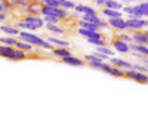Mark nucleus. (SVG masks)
I'll return each instance as SVG.
<instances>
[{
	"label": "nucleus",
	"mask_w": 148,
	"mask_h": 133,
	"mask_svg": "<svg viewBox=\"0 0 148 133\" xmlns=\"http://www.w3.org/2000/svg\"><path fill=\"white\" fill-rule=\"evenodd\" d=\"M10 3H12V6H19V8H25V9L28 6L27 0H10Z\"/></svg>",
	"instance_id": "nucleus-28"
},
{
	"label": "nucleus",
	"mask_w": 148,
	"mask_h": 133,
	"mask_svg": "<svg viewBox=\"0 0 148 133\" xmlns=\"http://www.w3.org/2000/svg\"><path fill=\"white\" fill-rule=\"evenodd\" d=\"M40 2H42V5H45V6H59L58 0H40Z\"/></svg>",
	"instance_id": "nucleus-29"
},
{
	"label": "nucleus",
	"mask_w": 148,
	"mask_h": 133,
	"mask_svg": "<svg viewBox=\"0 0 148 133\" xmlns=\"http://www.w3.org/2000/svg\"><path fill=\"white\" fill-rule=\"evenodd\" d=\"M61 61H62L64 64H67V65H70V67H82V65H84L83 59H80V58H77V56H73V55L62 58Z\"/></svg>",
	"instance_id": "nucleus-11"
},
{
	"label": "nucleus",
	"mask_w": 148,
	"mask_h": 133,
	"mask_svg": "<svg viewBox=\"0 0 148 133\" xmlns=\"http://www.w3.org/2000/svg\"><path fill=\"white\" fill-rule=\"evenodd\" d=\"M113 47H114V50H116V52H119V53H129V52H130L129 43L123 42V40H120V39L114 40V43H113Z\"/></svg>",
	"instance_id": "nucleus-10"
},
{
	"label": "nucleus",
	"mask_w": 148,
	"mask_h": 133,
	"mask_svg": "<svg viewBox=\"0 0 148 133\" xmlns=\"http://www.w3.org/2000/svg\"><path fill=\"white\" fill-rule=\"evenodd\" d=\"M130 40L133 43H139V44H147L148 46V31L136 30L133 34H130Z\"/></svg>",
	"instance_id": "nucleus-8"
},
{
	"label": "nucleus",
	"mask_w": 148,
	"mask_h": 133,
	"mask_svg": "<svg viewBox=\"0 0 148 133\" xmlns=\"http://www.w3.org/2000/svg\"><path fill=\"white\" fill-rule=\"evenodd\" d=\"M45 25L47 27V30L51 31V33H55V34H64V33H65V30L61 28V27H58L56 24H45Z\"/></svg>",
	"instance_id": "nucleus-22"
},
{
	"label": "nucleus",
	"mask_w": 148,
	"mask_h": 133,
	"mask_svg": "<svg viewBox=\"0 0 148 133\" xmlns=\"http://www.w3.org/2000/svg\"><path fill=\"white\" fill-rule=\"evenodd\" d=\"M0 10H2V9H0Z\"/></svg>",
	"instance_id": "nucleus-35"
},
{
	"label": "nucleus",
	"mask_w": 148,
	"mask_h": 133,
	"mask_svg": "<svg viewBox=\"0 0 148 133\" xmlns=\"http://www.w3.org/2000/svg\"><path fill=\"white\" fill-rule=\"evenodd\" d=\"M96 50H98V52H101V53H104V55H107L108 58H110V56H113V50L108 49L107 44H105V46H98V47H96Z\"/></svg>",
	"instance_id": "nucleus-27"
},
{
	"label": "nucleus",
	"mask_w": 148,
	"mask_h": 133,
	"mask_svg": "<svg viewBox=\"0 0 148 133\" xmlns=\"http://www.w3.org/2000/svg\"><path fill=\"white\" fill-rule=\"evenodd\" d=\"M15 47H18V49H21V50H24V52H33L34 50V46L31 44V43H28V42H24V40H16V43H15Z\"/></svg>",
	"instance_id": "nucleus-15"
},
{
	"label": "nucleus",
	"mask_w": 148,
	"mask_h": 133,
	"mask_svg": "<svg viewBox=\"0 0 148 133\" xmlns=\"http://www.w3.org/2000/svg\"><path fill=\"white\" fill-rule=\"evenodd\" d=\"M102 15L107 16V18H119V16H123V12L116 10V9H110V8H105V6H104Z\"/></svg>",
	"instance_id": "nucleus-16"
},
{
	"label": "nucleus",
	"mask_w": 148,
	"mask_h": 133,
	"mask_svg": "<svg viewBox=\"0 0 148 133\" xmlns=\"http://www.w3.org/2000/svg\"><path fill=\"white\" fill-rule=\"evenodd\" d=\"M18 39H19V40H24V42L31 43L34 47H43V49L51 50V52H52V49L55 47V46H53L51 42H49L47 39H43V37H40V35L34 34L33 31H28V30H21L19 34H18Z\"/></svg>",
	"instance_id": "nucleus-1"
},
{
	"label": "nucleus",
	"mask_w": 148,
	"mask_h": 133,
	"mask_svg": "<svg viewBox=\"0 0 148 133\" xmlns=\"http://www.w3.org/2000/svg\"><path fill=\"white\" fill-rule=\"evenodd\" d=\"M108 61H110V64H113V65H116V67H119V68H121V70H132V68H133V64L127 62L126 59H121V58L110 56Z\"/></svg>",
	"instance_id": "nucleus-9"
},
{
	"label": "nucleus",
	"mask_w": 148,
	"mask_h": 133,
	"mask_svg": "<svg viewBox=\"0 0 148 133\" xmlns=\"http://www.w3.org/2000/svg\"><path fill=\"white\" fill-rule=\"evenodd\" d=\"M129 47H130V50H133L135 53H139V55L148 56V46H147V44H139V43L130 42V43H129Z\"/></svg>",
	"instance_id": "nucleus-12"
},
{
	"label": "nucleus",
	"mask_w": 148,
	"mask_h": 133,
	"mask_svg": "<svg viewBox=\"0 0 148 133\" xmlns=\"http://www.w3.org/2000/svg\"><path fill=\"white\" fill-rule=\"evenodd\" d=\"M52 52H53V55L56 58H61V59L71 55V50L68 49V47H65V46H55L52 49Z\"/></svg>",
	"instance_id": "nucleus-14"
},
{
	"label": "nucleus",
	"mask_w": 148,
	"mask_h": 133,
	"mask_svg": "<svg viewBox=\"0 0 148 133\" xmlns=\"http://www.w3.org/2000/svg\"><path fill=\"white\" fill-rule=\"evenodd\" d=\"M119 39L123 40V42H126V43H130V42H132V40H130V34H120Z\"/></svg>",
	"instance_id": "nucleus-30"
},
{
	"label": "nucleus",
	"mask_w": 148,
	"mask_h": 133,
	"mask_svg": "<svg viewBox=\"0 0 148 133\" xmlns=\"http://www.w3.org/2000/svg\"><path fill=\"white\" fill-rule=\"evenodd\" d=\"M93 2H95L96 5H99V6H105V2H107V0H93Z\"/></svg>",
	"instance_id": "nucleus-31"
},
{
	"label": "nucleus",
	"mask_w": 148,
	"mask_h": 133,
	"mask_svg": "<svg viewBox=\"0 0 148 133\" xmlns=\"http://www.w3.org/2000/svg\"><path fill=\"white\" fill-rule=\"evenodd\" d=\"M49 42H51L53 46H65V47H68L70 46V42H67V40H62V39H56V37H49L47 39Z\"/></svg>",
	"instance_id": "nucleus-21"
},
{
	"label": "nucleus",
	"mask_w": 148,
	"mask_h": 133,
	"mask_svg": "<svg viewBox=\"0 0 148 133\" xmlns=\"http://www.w3.org/2000/svg\"><path fill=\"white\" fill-rule=\"evenodd\" d=\"M42 2H33V3H30L28 6H27V10L28 12H31V14L34 15V14H40L42 12Z\"/></svg>",
	"instance_id": "nucleus-19"
},
{
	"label": "nucleus",
	"mask_w": 148,
	"mask_h": 133,
	"mask_svg": "<svg viewBox=\"0 0 148 133\" xmlns=\"http://www.w3.org/2000/svg\"><path fill=\"white\" fill-rule=\"evenodd\" d=\"M16 40H18V39L15 37V35H9V34H6V35H0V43H2V44L15 46Z\"/></svg>",
	"instance_id": "nucleus-17"
},
{
	"label": "nucleus",
	"mask_w": 148,
	"mask_h": 133,
	"mask_svg": "<svg viewBox=\"0 0 148 133\" xmlns=\"http://www.w3.org/2000/svg\"><path fill=\"white\" fill-rule=\"evenodd\" d=\"M18 27H19L21 30H27V25H25V22H24V21H21V22L18 24Z\"/></svg>",
	"instance_id": "nucleus-32"
},
{
	"label": "nucleus",
	"mask_w": 148,
	"mask_h": 133,
	"mask_svg": "<svg viewBox=\"0 0 148 133\" xmlns=\"http://www.w3.org/2000/svg\"><path fill=\"white\" fill-rule=\"evenodd\" d=\"M127 21V30H133V31H136V30H142L145 27H148V19L145 18H135V16H129Z\"/></svg>",
	"instance_id": "nucleus-5"
},
{
	"label": "nucleus",
	"mask_w": 148,
	"mask_h": 133,
	"mask_svg": "<svg viewBox=\"0 0 148 133\" xmlns=\"http://www.w3.org/2000/svg\"><path fill=\"white\" fill-rule=\"evenodd\" d=\"M120 2H123V3H135V2H138V0H120Z\"/></svg>",
	"instance_id": "nucleus-33"
},
{
	"label": "nucleus",
	"mask_w": 148,
	"mask_h": 133,
	"mask_svg": "<svg viewBox=\"0 0 148 133\" xmlns=\"http://www.w3.org/2000/svg\"><path fill=\"white\" fill-rule=\"evenodd\" d=\"M101 70L105 71L107 74L113 76V77H123V76H125V70H121V68H119V67H116V65H113V64H105V62H102Z\"/></svg>",
	"instance_id": "nucleus-7"
},
{
	"label": "nucleus",
	"mask_w": 148,
	"mask_h": 133,
	"mask_svg": "<svg viewBox=\"0 0 148 133\" xmlns=\"http://www.w3.org/2000/svg\"><path fill=\"white\" fill-rule=\"evenodd\" d=\"M88 42L90 43V44H93V46H105L107 44V40L104 39V37H93V39H88Z\"/></svg>",
	"instance_id": "nucleus-23"
},
{
	"label": "nucleus",
	"mask_w": 148,
	"mask_h": 133,
	"mask_svg": "<svg viewBox=\"0 0 148 133\" xmlns=\"http://www.w3.org/2000/svg\"><path fill=\"white\" fill-rule=\"evenodd\" d=\"M0 56H3L6 59H10V61H22V59H27L28 53L18 49V47H15V46L0 43Z\"/></svg>",
	"instance_id": "nucleus-2"
},
{
	"label": "nucleus",
	"mask_w": 148,
	"mask_h": 133,
	"mask_svg": "<svg viewBox=\"0 0 148 133\" xmlns=\"http://www.w3.org/2000/svg\"><path fill=\"white\" fill-rule=\"evenodd\" d=\"M28 3H33V2H40V0H27Z\"/></svg>",
	"instance_id": "nucleus-34"
},
{
	"label": "nucleus",
	"mask_w": 148,
	"mask_h": 133,
	"mask_svg": "<svg viewBox=\"0 0 148 133\" xmlns=\"http://www.w3.org/2000/svg\"><path fill=\"white\" fill-rule=\"evenodd\" d=\"M0 9H2L3 12H8L12 9V3L10 0H0Z\"/></svg>",
	"instance_id": "nucleus-26"
},
{
	"label": "nucleus",
	"mask_w": 148,
	"mask_h": 133,
	"mask_svg": "<svg viewBox=\"0 0 148 133\" xmlns=\"http://www.w3.org/2000/svg\"><path fill=\"white\" fill-rule=\"evenodd\" d=\"M74 10L79 12L80 15H98V12L93 8L86 6V5H76L74 6Z\"/></svg>",
	"instance_id": "nucleus-13"
},
{
	"label": "nucleus",
	"mask_w": 148,
	"mask_h": 133,
	"mask_svg": "<svg viewBox=\"0 0 148 133\" xmlns=\"http://www.w3.org/2000/svg\"><path fill=\"white\" fill-rule=\"evenodd\" d=\"M58 3H59L61 8H64V9H67V10L74 9V6H76V3H74L73 0H58Z\"/></svg>",
	"instance_id": "nucleus-24"
},
{
	"label": "nucleus",
	"mask_w": 148,
	"mask_h": 133,
	"mask_svg": "<svg viewBox=\"0 0 148 133\" xmlns=\"http://www.w3.org/2000/svg\"><path fill=\"white\" fill-rule=\"evenodd\" d=\"M105 8L116 9V10H121L123 5H121V2H119V0H107V2H105Z\"/></svg>",
	"instance_id": "nucleus-20"
},
{
	"label": "nucleus",
	"mask_w": 148,
	"mask_h": 133,
	"mask_svg": "<svg viewBox=\"0 0 148 133\" xmlns=\"http://www.w3.org/2000/svg\"><path fill=\"white\" fill-rule=\"evenodd\" d=\"M24 22L27 25V30L28 31H37L45 27V21L40 18V16H36V15H28L24 18Z\"/></svg>",
	"instance_id": "nucleus-3"
},
{
	"label": "nucleus",
	"mask_w": 148,
	"mask_h": 133,
	"mask_svg": "<svg viewBox=\"0 0 148 133\" xmlns=\"http://www.w3.org/2000/svg\"><path fill=\"white\" fill-rule=\"evenodd\" d=\"M107 24H108V27L114 28V30H119V31L127 30V21L123 19V16H119V18H108V19H107Z\"/></svg>",
	"instance_id": "nucleus-6"
},
{
	"label": "nucleus",
	"mask_w": 148,
	"mask_h": 133,
	"mask_svg": "<svg viewBox=\"0 0 148 133\" xmlns=\"http://www.w3.org/2000/svg\"><path fill=\"white\" fill-rule=\"evenodd\" d=\"M0 31L5 34H9V35H18L19 34V30L16 27H12V25H0Z\"/></svg>",
	"instance_id": "nucleus-18"
},
{
	"label": "nucleus",
	"mask_w": 148,
	"mask_h": 133,
	"mask_svg": "<svg viewBox=\"0 0 148 133\" xmlns=\"http://www.w3.org/2000/svg\"><path fill=\"white\" fill-rule=\"evenodd\" d=\"M43 21H45V24H59L61 19L58 16H53V15H45Z\"/></svg>",
	"instance_id": "nucleus-25"
},
{
	"label": "nucleus",
	"mask_w": 148,
	"mask_h": 133,
	"mask_svg": "<svg viewBox=\"0 0 148 133\" xmlns=\"http://www.w3.org/2000/svg\"><path fill=\"white\" fill-rule=\"evenodd\" d=\"M147 67H148V65H147Z\"/></svg>",
	"instance_id": "nucleus-36"
},
{
	"label": "nucleus",
	"mask_w": 148,
	"mask_h": 133,
	"mask_svg": "<svg viewBox=\"0 0 148 133\" xmlns=\"http://www.w3.org/2000/svg\"><path fill=\"white\" fill-rule=\"evenodd\" d=\"M125 77L130 78V80H135L138 83H142V84H148V74L147 72H142V71H138V70H125Z\"/></svg>",
	"instance_id": "nucleus-4"
}]
</instances>
